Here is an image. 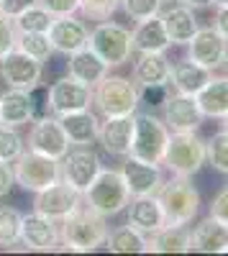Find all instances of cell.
I'll list each match as a JSON object with an SVG mask.
<instances>
[{"label":"cell","instance_id":"1","mask_svg":"<svg viewBox=\"0 0 228 256\" xmlns=\"http://www.w3.org/2000/svg\"><path fill=\"white\" fill-rule=\"evenodd\" d=\"M108 218H102L92 208L82 205L72 210L70 216L59 223V236H62V248L74 251V254H88L100 246H106L108 238Z\"/></svg>","mask_w":228,"mask_h":256},{"label":"cell","instance_id":"2","mask_svg":"<svg viewBox=\"0 0 228 256\" xmlns=\"http://www.w3.org/2000/svg\"><path fill=\"white\" fill-rule=\"evenodd\" d=\"M141 105L138 84L131 77L108 74L92 88V108L102 116H134Z\"/></svg>","mask_w":228,"mask_h":256},{"label":"cell","instance_id":"3","mask_svg":"<svg viewBox=\"0 0 228 256\" xmlns=\"http://www.w3.org/2000/svg\"><path fill=\"white\" fill-rule=\"evenodd\" d=\"M82 200H85L88 208L100 212L102 218H113L126 210V205L131 202V192L126 187L120 169L102 166L100 174L92 180V184L82 192Z\"/></svg>","mask_w":228,"mask_h":256},{"label":"cell","instance_id":"4","mask_svg":"<svg viewBox=\"0 0 228 256\" xmlns=\"http://www.w3.org/2000/svg\"><path fill=\"white\" fill-rule=\"evenodd\" d=\"M162 164L167 166L172 177H192L208 164L205 154V141L198 136V131H172L167 148H164Z\"/></svg>","mask_w":228,"mask_h":256},{"label":"cell","instance_id":"5","mask_svg":"<svg viewBox=\"0 0 228 256\" xmlns=\"http://www.w3.org/2000/svg\"><path fill=\"white\" fill-rule=\"evenodd\" d=\"M156 200L170 226H190L200 212V192L195 190L190 177L164 180L162 190L156 192Z\"/></svg>","mask_w":228,"mask_h":256},{"label":"cell","instance_id":"6","mask_svg":"<svg viewBox=\"0 0 228 256\" xmlns=\"http://www.w3.org/2000/svg\"><path fill=\"white\" fill-rule=\"evenodd\" d=\"M88 46L108 64L110 70L128 64L134 56V36L126 26L113 24V20H100L90 31Z\"/></svg>","mask_w":228,"mask_h":256},{"label":"cell","instance_id":"7","mask_svg":"<svg viewBox=\"0 0 228 256\" xmlns=\"http://www.w3.org/2000/svg\"><path fill=\"white\" fill-rule=\"evenodd\" d=\"M134 118H136V126H134V141H131L128 154L136 159H144V162L162 164L164 148H167L172 131L154 113H134Z\"/></svg>","mask_w":228,"mask_h":256},{"label":"cell","instance_id":"8","mask_svg":"<svg viewBox=\"0 0 228 256\" xmlns=\"http://www.w3.org/2000/svg\"><path fill=\"white\" fill-rule=\"evenodd\" d=\"M13 172H16V184H20L26 192H34V195L62 180L59 162L44 154H36L31 148H26L13 162Z\"/></svg>","mask_w":228,"mask_h":256},{"label":"cell","instance_id":"9","mask_svg":"<svg viewBox=\"0 0 228 256\" xmlns=\"http://www.w3.org/2000/svg\"><path fill=\"white\" fill-rule=\"evenodd\" d=\"M59 166H62V182L85 192L92 184V180L100 174L102 162L92 146H70V152L62 156Z\"/></svg>","mask_w":228,"mask_h":256},{"label":"cell","instance_id":"10","mask_svg":"<svg viewBox=\"0 0 228 256\" xmlns=\"http://www.w3.org/2000/svg\"><path fill=\"white\" fill-rule=\"evenodd\" d=\"M26 146L36 154H44V156H52L56 162H62L70 152V138L62 128L59 118L56 116H44V118H36L31 120V131H28V138H26Z\"/></svg>","mask_w":228,"mask_h":256},{"label":"cell","instance_id":"11","mask_svg":"<svg viewBox=\"0 0 228 256\" xmlns=\"http://www.w3.org/2000/svg\"><path fill=\"white\" fill-rule=\"evenodd\" d=\"M41 77H44V62L24 54L20 49H13L0 59V80L6 82V88L34 90Z\"/></svg>","mask_w":228,"mask_h":256},{"label":"cell","instance_id":"12","mask_svg":"<svg viewBox=\"0 0 228 256\" xmlns=\"http://www.w3.org/2000/svg\"><path fill=\"white\" fill-rule=\"evenodd\" d=\"M80 205H82V192L70 187L62 180L49 184L46 190L36 192V200H34V210L41 212V216H46V218H52V220H56V223H62Z\"/></svg>","mask_w":228,"mask_h":256},{"label":"cell","instance_id":"13","mask_svg":"<svg viewBox=\"0 0 228 256\" xmlns=\"http://www.w3.org/2000/svg\"><path fill=\"white\" fill-rule=\"evenodd\" d=\"M49 108H52V116L88 110V108H92V88L77 82L70 74L62 77L49 84Z\"/></svg>","mask_w":228,"mask_h":256},{"label":"cell","instance_id":"14","mask_svg":"<svg viewBox=\"0 0 228 256\" xmlns=\"http://www.w3.org/2000/svg\"><path fill=\"white\" fill-rule=\"evenodd\" d=\"M120 174L126 180V187L131 192V198H144V195H156L164 184V172L162 164L154 162H144L136 156H123L120 164Z\"/></svg>","mask_w":228,"mask_h":256},{"label":"cell","instance_id":"15","mask_svg":"<svg viewBox=\"0 0 228 256\" xmlns=\"http://www.w3.org/2000/svg\"><path fill=\"white\" fill-rule=\"evenodd\" d=\"M62 244L59 223L41 216V212H24L20 218V246L28 251H56Z\"/></svg>","mask_w":228,"mask_h":256},{"label":"cell","instance_id":"16","mask_svg":"<svg viewBox=\"0 0 228 256\" xmlns=\"http://www.w3.org/2000/svg\"><path fill=\"white\" fill-rule=\"evenodd\" d=\"M162 120L167 123L170 131H198L205 116L200 110L195 95L170 92V98L162 105Z\"/></svg>","mask_w":228,"mask_h":256},{"label":"cell","instance_id":"17","mask_svg":"<svg viewBox=\"0 0 228 256\" xmlns=\"http://www.w3.org/2000/svg\"><path fill=\"white\" fill-rule=\"evenodd\" d=\"M188 56L195 59L198 64H202V67H208L210 72H216L226 64L228 41L213 26L198 28V34L188 41Z\"/></svg>","mask_w":228,"mask_h":256},{"label":"cell","instance_id":"18","mask_svg":"<svg viewBox=\"0 0 228 256\" xmlns=\"http://www.w3.org/2000/svg\"><path fill=\"white\" fill-rule=\"evenodd\" d=\"M49 38H52L54 52L70 56L88 46L90 28L74 16H59V18H54V24L49 28Z\"/></svg>","mask_w":228,"mask_h":256},{"label":"cell","instance_id":"19","mask_svg":"<svg viewBox=\"0 0 228 256\" xmlns=\"http://www.w3.org/2000/svg\"><path fill=\"white\" fill-rule=\"evenodd\" d=\"M134 116H108L106 120H100V134L98 141L110 156H128L131 141H134Z\"/></svg>","mask_w":228,"mask_h":256},{"label":"cell","instance_id":"20","mask_svg":"<svg viewBox=\"0 0 228 256\" xmlns=\"http://www.w3.org/2000/svg\"><path fill=\"white\" fill-rule=\"evenodd\" d=\"M172 62L164 56V52H136L131 80L138 88H154V84H170Z\"/></svg>","mask_w":228,"mask_h":256},{"label":"cell","instance_id":"21","mask_svg":"<svg viewBox=\"0 0 228 256\" xmlns=\"http://www.w3.org/2000/svg\"><path fill=\"white\" fill-rule=\"evenodd\" d=\"M162 24H164V31H167L172 46H188V41L198 34V18H195V10L182 6V3H174L170 8H164L159 13Z\"/></svg>","mask_w":228,"mask_h":256},{"label":"cell","instance_id":"22","mask_svg":"<svg viewBox=\"0 0 228 256\" xmlns=\"http://www.w3.org/2000/svg\"><path fill=\"white\" fill-rule=\"evenodd\" d=\"M126 216H128V226H134L136 230H141L146 238L152 236V233H156L162 226H167L156 195L131 198V202L126 205Z\"/></svg>","mask_w":228,"mask_h":256},{"label":"cell","instance_id":"23","mask_svg":"<svg viewBox=\"0 0 228 256\" xmlns=\"http://www.w3.org/2000/svg\"><path fill=\"white\" fill-rule=\"evenodd\" d=\"M64 134L70 138L72 146H92L98 141L100 134V118L92 113V108L88 110H74V113H64V116H56Z\"/></svg>","mask_w":228,"mask_h":256},{"label":"cell","instance_id":"24","mask_svg":"<svg viewBox=\"0 0 228 256\" xmlns=\"http://www.w3.org/2000/svg\"><path fill=\"white\" fill-rule=\"evenodd\" d=\"M213 77V72L208 67L198 64L195 59H180L172 64V74H170V88H174V92H184V95H198L208 80Z\"/></svg>","mask_w":228,"mask_h":256},{"label":"cell","instance_id":"25","mask_svg":"<svg viewBox=\"0 0 228 256\" xmlns=\"http://www.w3.org/2000/svg\"><path fill=\"white\" fill-rule=\"evenodd\" d=\"M192 251V230L188 226H162L146 238V254H188Z\"/></svg>","mask_w":228,"mask_h":256},{"label":"cell","instance_id":"26","mask_svg":"<svg viewBox=\"0 0 228 256\" xmlns=\"http://www.w3.org/2000/svg\"><path fill=\"white\" fill-rule=\"evenodd\" d=\"M67 72H70V77H74L77 82L95 88V84H98L102 77L110 74V67H108V64L102 62L90 46H85V49H80V52L70 54Z\"/></svg>","mask_w":228,"mask_h":256},{"label":"cell","instance_id":"27","mask_svg":"<svg viewBox=\"0 0 228 256\" xmlns=\"http://www.w3.org/2000/svg\"><path fill=\"white\" fill-rule=\"evenodd\" d=\"M192 251L200 254H226L228 251V226L213 216L192 228Z\"/></svg>","mask_w":228,"mask_h":256},{"label":"cell","instance_id":"28","mask_svg":"<svg viewBox=\"0 0 228 256\" xmlns=\"http://www.w3.org/2000/svg\"><path fill=\"white\" fill-rule=\"evenodd\" d=\"M0 120L6 126L20 128L34 120V100L28 90H13L8 88L0 95Z\"/></svg>","mask_w":228,"mask_h":256},{"label":"cell","instance_id":"29","mask_svg":"<svg viewBox=\"0 0 228 256\" xmlns=\"http://www.w3.org/2000/svg\"><path fill=\"white\" fill-rule=\"evenodd\" d=\"M134 36V54L136 52H167L172 41L164 31V24L159 16H152L146 20H138L136 28L131 31Z\"/></svg>","mask_w":228,"mask_h":256},{"label":"cell","instance_id":"30","mask_svg":"<svg viewBox=\"0 0 228 256\" xmlns=\"http://www.w3.org/2000/svg\"><path fill=\"white\" fill-rule=\"evenodd\" d=\"M198 105L205 118H223L228 113V74L226 77H210L208 84L195 95Z\"/></svg>","mask_w":228,"mask_h":256},{"label":"cell","instance_id":"31","mask_svg":"<svg viewBox=\"0 0 228 256\" xmlns=\"http://www.w3.org/2000/svg\"><path fill=\"white\" fill-rule=\"evenodd\" d=\"M106 246L113 254H146V236L126 223V226H118V228L108 230Z\"/></svg>","mask_w":228,"mask_h":256},{"label":"cell","instance_id":"32","mask_svg":"<svg viewBox=\"0 0 228 256\" xmlns=\"http://www.w3.org/2000/svg\"><path fill=\"white\" fill-rule=\"evenodd\" d=\"M52 24H54V16L41 3L31 6L28 10H24L18 18H13V26H16L18 34H49Z\"/></svg>","mask_w":228,"mask_h":256},{"label":"cell","instance_id":"33","mask_svg":"<svg viewBox=\"0 0 228 256\" xmlns=\"http://www.w3.org/2000/svg\"><path fill=\"white\" fill-rule=\"evenodd\" d=\"M16 49H20L24 54H28L38 62H46L54 54L49 34H18L16 31Z\"/></svg>","mask_w":228,"mask_h":256},{"label":"cell","instance_id":"34","mask_svg":"<svg viewBox=\"0 0 228 256\" xmlns=\"http://www.w3.org/2000/svg\"><path fill=\"white\" fill-rule=\"evenodd\" d=\"M20 218H24L20 210L8 208V205L0 208V246L3 248L20 244Z\"/></svg>","mask_w":228,"mask_h":256},{"label":"cell","instance_id":"35","mask_svg":"<svg viewBox=\"0 0 228 256\" xmlns=\"http://www.w3.org/2000/svg\"><path fill=\"white\" fill-rule=\"evenodd\" d=\"M205 154H208V164L216 169V172L228 177V131L213 134L208 141H205Z\"/></svg>","mask_w":228,"mask_h":256},{"label":"cell","instance_id":"36","mask_svg":"<svg viewBox=\"0 0 228 256\" xmlns=\"http://www.w3.org/2000/svg\"><path fill=\"white\" fill-rule=\"evenodd\" d=\"M24 152H26V138L18 134V128L0 123V159L16 162Z\"/></svg>","mask_w":228,"mask_h":256},{"label":"cell","instance_id":"37","mask_svg":"<svg viewBox=\"0 0 228 256\" xmlns=\"http://www.w3.org/2000/svg\"><path fill=\"white\" fill-rule=\"evenodd\" d=\"M162 6H164V0H120V10L131 20H136V24L152 18V16H159Z\"/></svg>","mask_w":228,"mask_h":256},{"label":"cell","instance_id":"38","mask_svg":"<svg viewBox=\"0 0 228 256\" xmlns=\"http://www.w3.org/2000/svg\"><path fill=\"white\" fill-rule=\"evenodd\" d=\"M120 8V0H80V13L90 20H108Z\"/></svg>","mask_w":228,"mask_h":256},{"label":"cell","instance_id":"39","mask_svg":"<svg viewBox=\"0 0 228 256\" xmlns=\"http://www.w3.org/2000/svg\"><path fill=\"white\" fill-rule=\"evenodd\" d=\"M13 49H16V26L10 18L0 16V59Z\"/></svg>","mask_w":228,"mask_h":256},{"label":"cell","instance_id":"40","mask_svg":"<svg viewBox=\"0 0 228 256\" xmlns=\"http://www.w3.org/2000/svg\"><path fill=\"white\" fill-rule=\"evenodd\" d=\"M54 18L59 16H74L80 10V0H38Z\"/></svg>","mask_w":228,"mask_h":256},{"label":"cell","instance_id":"41","mask_svg":"<svg viewBox=\"0 0 228 256\" xmlns=\"http://www.w3.org/2000/svg\"><path fill=\"white\" fill-rule=\"evenodd\" d=\"M138 92H141V102L164 105V100L170 98L172 88H170V84H154V88H138Z\"/></svg>","mask_w":228,"mask_h":256},{"label":"cell","instance_id":"42","mask_svg":"<svg viewBox=\"0 0 228 256\" xmlns=\"http://www.w3.org/2000/svg\"><path fill=\"white\" fill-rule=\"evenodd\" d=\"M38 0H0V16L6 18H18L24 10H28L31 6H36Z\"/></svg>","mask_w":228,"mask_h":256},{"label":"cell","instance_id":"43","mask_svg":"<svg viewBox=\"0 0 228 256\" xmlns=\"http://www.w3.org/2000/svg\"><path fill=\"white\" fill-rule=\"evenodd\" d=\"M210 216L218 218V220H223V223L228 226V184L213 198V202H210Z\"/></svg>","mask_w":228,"mask_h":256},{"label":"cell","instance_id":"44","mask_svg":"<svg viewBox=\"0 0 228 256\" xmlns=\"http://www.w3.org/2000/svg\"><path fill=\"white\" fill-rule=\"evenodd\" d=\"M16 184V172H13V162L0 159V198H6Z\"/></svg>","mask_w":228,"mask_h":256},{"label":"cell","instance_id":"45","mask_svg":"<svg viewBox=\"0 0 228 256\" xmlns=\"http://www.w3.org/2000/svg\"><path fill=\"white\" fill-rule=\"evenodd\" d=\"M213 28L228 41V6H220L216 10V18H213Z\"/></svg>","mask_w":228,"mask_h":256},{"label":"cell","instance_id":"46","mask_svg":"<svg viewBox=\"0 0 228 256\" xmlns=\"http://www.w3.org/2000/svg\"><path fill=\"white\" fill-rule=\"evenodd\" d=\"M174 3H182V6H188L192 10H200V8H210L213 0H174Z\"/></svg>","mask_w":228,"mask_h":256},{"label":"cell","instance_id":"47","mask_svg":"<svg viewBox=\"0 0 228 256\" xmlns=\"http://www.w3.org/2000/svg\"><path fill=\"white\" fill-rule=\"evenodd\" d=\"M220 126H223V131H228V113L220 118Z\"/></svg>","mask_w":228,"mask_h":256},{"label":"cell","instance_id":"48","mask_svg":"<svg viewBox=\"0 0 228 256\" xmlns=\"http://www.w3.org/2000/svg\"><path fill=\"white\" fill-rule=\"evenodd\" d=\"M213 6H216V8H220V6H228V0H213Z\"/></svg>","mask_w":228,"mask_h":256},{"label":"cell","instance_id":"49","mask_svg":"<svg viewBox=\"0 0 228 256\" xmlns=\"http://www.w3.org/2000/svg\"><path fill=\"white\" fill-rule=\"evenodd\" d=\"M223 67H226V72H228V56H226V64H223Z\"/></svg>","mask_w":228,"mask_h":256},{"label":"cell","instance_id":"50","mask_svg":"<svg viewBox=\"0 0 228 256\" xmlns=\"http://www.w3.org/2000/svg\"><path fill=\"white\" fill-rule=\"evenodd\" d=\"M0 123H3V120H0Z\"/></svg>","mask_w":228,"mask_h":256}]
</instances>
